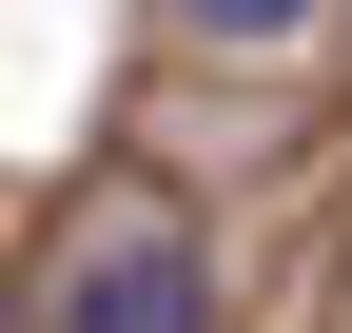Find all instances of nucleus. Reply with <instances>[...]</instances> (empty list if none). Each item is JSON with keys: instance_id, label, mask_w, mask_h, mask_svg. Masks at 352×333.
<instances>
[{"instance_id": "obj_2", "label": "nucleus", "mask_w": 352, "mask_h": 333, "mask_svg": "<svg viewBox=\"0 0 352 333\" xmlns=\"http://www.w3.org/2000/svg\"><path fill=\"white\" fill-rule=\"evenodd\" d=\"M176 20H215V39H274V20H314V0H176Z\"/></svg>"}, {"instance_id": "obj_1", "label": "nucleus", "mask_w": 352, "mask_h": 333, "mask_svg": "<svg viewBox=\"0 0 352 333\" xmlns=\"http://www.w3.org/2000/svg\"><path fill=\"white\" fill-rule=\"evenodd\" d=\"M59 333H215V275H196V255H176V235L138 216L98 275H78V314H59Z\"/></svg>"}, {"instance_id": "obj_3", "label": "nucleus", "mask_w": 352, "mask_h": 333, "mask_svg": "<svg viewBox=\"0 0 352 333\" xmlns=\"http://www.w3.org/2000/svg\"><path fill=\"white\" fill-rule=\"evenodd\" d=\"M0 333H20V294H0Z\"/></svg>"}]
</instances>
